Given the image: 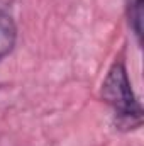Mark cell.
<instances>
[{"label": "cell", "mask_w": 144, "mask_h": 146, "mask_svg": "<svg viewBox=\"0 0 144 146\" xmlns=\"http://www.w3.org/2000/svg\"><path fill=\"white\" fill-rule=\"evenodd\" d=\"M102 100L112 107L114 124L117 129L132 131L143 124V107L132 90L129 73L122 58L115 60L108 68L100 88Z\"/></svg>", "instance_id": "cell-1"}, {"label": "cell", "mask_w": 144, "mask_h": 146, "mask_svg": "<svg viewBox=\"0 0 144 146\" xmlns=\"http://www.w3.org/2000/svg\"><path fill=\"white\" fill-rule=\"evenodd\" d=\"M17 42V26L7 12L0 10V61L9 56Z\"/></svg>", "instance_id": "cell-2"}, {"label": "cell", "mask_w": 144, "mask_h": 146, "mask_svg": "<svg viewBox=\"0 0 144 146\" xmlns=\"http://www.w3.org/2000/svg\"><path fill=\"white\" fill-rule=\"evenodd\" d=\"M127 21L137 44L143 42V0H127Z\"/></svg>", "instance_id": "cell-3"}]
</instances>
